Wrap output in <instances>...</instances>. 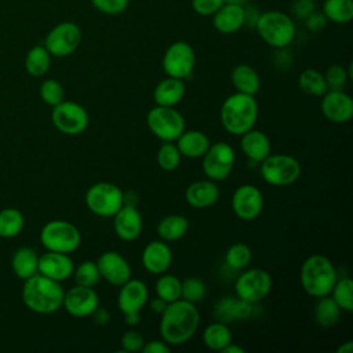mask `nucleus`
Returning <instances> with one entry per match:
<instances>
[{"instance_id": "obj_38", "label": "nucleus", "mask_w": 353, "mask_h": 353, "mask_svg": "<svg viewBox=\"0 0 353 353\" xmlns=\"http://www.w3.org/2000/svg\"><path fill=\"white\" fill-rule=\"evenodd\" d=\"M160 277L156 281L154 285V291L156 295L160 296L161 299H164L167 303H171L176 299L181 298V280L174 276V274H168V273H161L159 274Z\"/></svg>"}, {"instance_id": "obj_43", "label": "nucleus", "mask_w": 353, "mask_h": 353, "mask_svg": "<svg viewBox=\"0 0 353 353\" xmlns=\"http://www.w3.org/2000/svg\"><path fill=\"white\" fill-rule=\"evenodd\" d=\"M41 101L48 106H55L65 99V90L55 79H46L39 88Z\"/></svg>"}, {"instance_id": "obj_31", "label": "nucleus", "mask_w": 353, "mask_h": 353, "mask_svg": "<svg viewBox=\"0 0 353 353\" xmlns=\"http://www.w3.org/2000/svg\"><path fill=\"white\" fill-rule=\"evenodd\" d=\"M233 341L232 331L226 323L214 321L203 331V342L210 350L221 352Z\"/></svg>"}, {"instance_id": "obj_23", "label": "nucleus", "mask_w": 353, "mask_h": 353, "mask_svg": "<svg viewBox=\"0 0 353 353\" xmlns=\"http://www.w3.org/2000/svg\"><path fill=\"white\" fill-rule=\"evenodd\" d=\"M212 25L222 34H232L244 26V6L223 3L212 14Z\"/></svg>"}, {"instance_id": "obj_37", "label": "nucleus", "mask_w": 353, "mask_h": 353, "mask_svg": "<svg viewBox=\"0 0 353 353\" xmlns=\"http://www.w3.org/2000/svg\"><path fill=\"white\" fill-rule=\"evenodd\" d=\"M330 296L335 301L342 312L350 313L353 310V280L350 277L336 279Z\"/></svg>"}, {"instance_id": "obj_9", "label": "nucleus", "mask_w": 353, "mask_h": 353, "mask_svg": "<svg viewBox=\"0 0 353 353\" xmlns=\"http://www.w3.org/2000/svg\"><path fill=\"white\" fill-rule=\"evenodd\" d=\"M146 123L152 134L163 142H175L185 130V119L174 106L156 105L148 112Z\"/></svg>"}, {"instance_id": "obj_47", "label": "nucleus", "mask_w": 353, "mask_h": 353, "mask_svg": "<svg viewBox=\"0 0 353 353\" xmlns=\"http://www.w3.org/2000/svg\"><path fill=\"white\" fill-rule=\"evenodd\" d=\"M143 343H145L143 335H142L141 332H138V331H134V330L125 331V332L121 335V339H120L121 349H123L124 352H128V353L141 352Z\"/></svg>"}, {"instance_id": "obj_8", "label": "nucleus", "mask_w": 353, "mask_h": 353, "mask_svg": "<svg viewBox=\"0 0 353 353\" xmlns=\"http://www.w3.org/2000/svg\"><path fill=\"white\" fill-rule=\"evenodd\" d=\"M87 208L102 218L113 216L124 204L121 189L110 182H97L85 192Z\"/></svg>"}, {"instance_id": "obj_1", "label": "nucleus", "mask_w": 353, "mask_h": 353, "mask_svg": "<svg viewBox=\"0 0 353 353\" xmlns=\"http://www.w3.org/2000/svg\"><path fill=\"white\" fill-rule=\"evenodd\" d=\"M199 324L200 313L196 305L179 298L168 303L161 313L159 331L165 343L179 346L192 339Z\"/></svg>"}, {"instance_id": "obj_24", "label": "nucleus", "mask_w": 353, "mask_h": 353, "mask_svg": "<svg viewBox=\"0 0 353 353\" xmlns=\"http://www.w3.org/2000/svg\"><path fill=\"white\" fill-rule=\"evenodd\" d=\"M219 199V188L211 179L192 182L185 190V200L193 208H207L214 205Z\"/></svg>"}, {"instance_id": "obj_44", "label": "nucleus", "mask_w": 353, "mask_h": 353, "mask_svg": "<svg viewBox=\"0 0 353 353\" xmlns=\"http://www.w3.org/2000/svg\"><path fill=\"white\" fill-rule=\"evenodd\" d=\"M324 79L328 85V90H342V87L349 80L347 69L338 63L331 65L327 68V70L324 73Z\"/></svg>"}, {"instance_id": "obj_59", "label": "nucleus", "mask_w": 353, "mask_h": 353, "mask_svg": "<svg viewBox=\"0 0 353 353\" xmlns=\"http://www.w3.org/2000/svg\"><path fill=\"white\" fill-rule=\"evenodd\" d=\"M225 3H234V4H244L245 0H225Z\"/></svg>"}, {"instance_id": "obj_13", "label": "nucleus", "mask_w": 353, "mask_h": 353, "mask_svg": "<svg viewBox=\"0 0 353 353\" xmlns=\"http://www.w3.org/2000/svg\"><path fill=\"white\" fill-rule=\"evenodd\" d=\"M161 63L167 76L185 80L192 76L196 65L194 50L186 41H174L167 47Z\"/></svg>"}, {"instance_id": "obj_28", "label": "nucleus", "mask_w": 353, "mask_h": 353, "mask_svg": "<svg viewBox=\"0 0 353 353\" xmlns=\"http://www.w3.org/2000/svg\"><path fill=\"white\" fill-rule=\"evenodd\" d=\"M230 80L237 92L248 95H255L261 87V80L256 70L247 63L236 65L232 69Z\"/></svg>"}, {"instance_id": "obj_41", "label": "nucleus", "mask_w": 353, "mask_h": 353, "mask_svg": "<svg viewBox=\"0 0 353 353\" xmlns=\"http://www.w3.org/2000/svg\"><path fill=\"white\" fill-rule=\"evenodd\" d=\"M74 281L77 285H84V287H94L99 280L101 274L97 266V262L94 261H83L73 269Z\"/></svg>"}, {"instance_id": "obj_25", "label": "nucleus", "mask_w": 353, "mask_h": 353, "mask_svg": "<svg viewBox=\"0 0 353 353\" xmlns=\"http://www.w3.org/2000/svg\"><path fill=\"white\" fill-rule=\"evenodd\" d=\"M240 137V148L250 161L261 163L270 154V141L265 132L251 128Z\"/></svg>"}, {"instance_id": "obj_15", "label": "nucleus", "mask_w": 353, "mask_h": 353, "mask_svg": "<svg viewBox=\"0 0 353 353\" xmlns=\"http://www.w3.org/2000/svg\"><path fill=\"white\" fill-rule=\"evenodd\" d=\"M232 210L239 219L254 221L263 210L262 192L251 183L240 185L232 196Z\"/></svg>"}, {"instance_id": "obj_22", "label": "nucleus", "mask_w": 353, "mask_h": 353, "mask_svg": "<svg viewBox=\"0 0 353 353\" xmlns=\"http://www.w3.org/2000/svg\"><path fill=\"white\" fill-rule=\"evenodd\" d=\"M142 266L152 274L165 273L172 263V251L164 240H152L142 250Z\"/></svg>"}, {"instance_id": "obj_18", "label": "nucleus", "mask_w": 353, "mask_h": 353, "mask_svg": "<svg viewBox=\"0 0 353 353\" xmlns=\"http://www.w3.org/2000/svg\"><path fill=\"white\" fill-rule=\"evenodd\" d=\"M101 279L112 285L120 287L131 279L132 270L127 259L117 251H105L97 259Z\"/></svg>"}, {"instance_id": "obj_30", "label": "nucleus", "mask_w": 353, "mask_h": 353, "mask_svg": "<svg viewBox=\"0 0 353 353\" xmlns=\"http://www.w3.org/2000/svg\"><path fill=\"white\" fill-rule=\"evenodd\" d=\"M189 229V221L179 214H170L163 216L157 223V234L164 241H176L182 239Z\"/></svg>"}, {"instance_id": "obj_45", "label": "nucleus", "mask_w": 353, "mask_h": 353, "mask_svg": "<svg viewBox=\"0 0 353 353\" xmlns=\"http://www.w3.org/2000/svg\"><path fill=\"white\" fill-rule=\"evenodd\" d=\"M234 302H236V298L230 295L221 298L214 306L215 320L226 324L232 323L234 320Z\"/></svg>"}, {"instance_id": "obj_10", "label": "nucleus", "mask_w": 353, "mask_h": 353, "mask_svg": "<svg viewBox=\"0 0 353 353\" xmlns=\"http://www.w3.org/2000/svg\"><path fill=\"white\" fill-rule=\"evenodd\" d=\"M270 290L272 277L261 268H252L241 272L234 281L236 296L251 303H258L265 299Z\"/></svg>"}, {"instance_id": "obj_53", "label": "nucleus", "mask_w": 353, "mask_h": 353, "mask_svg": "<svg viewBox=\"0 0 353 353\" xmlns=\"http://www.w3.org/2000/svg\"><path fill=\"white\" fill-rule=\"evenodd\" d=\"M91 317H92V320H94V323H95L97 325H106V324L110 321V319H112L109 310H108L106 307H102V306H98V307L91 313Z\"/></svg>"}, {"instance_id": "obj_29", "label": "nucleus", "mask_w": 353, "mask_h": 353, "mask_svg": "<svg viewBox=\"0 0 353 353\" xmlns=\"http://www.w3.org/2000/svg\"><path fill=\"white\" fill-rule=\"evenodd\" d=\"M37 263L39 255L30 247H19L11 256V269L14 274L21 280H26L36 274Z\"/></svg>"}, {"instance_id": "obj_20", "label": "nucleus", "mask_w": 353, "mask_h": 353, "mask_svg": "<svg viewBox=\"0 0 353 353\" xmlns=\"http://www.w3.org/2000/svg\"><path fill=\"white\" fill-rule=\"evenodd\" d=\"M149 290L148 285L139 279H130L120 285L117 295V306L123 314L141 312L148 303Z\"/></svg>"}, {"instance_id": "obj_26", "label": "nucleus", "mask_w": 353, "mask_h": 353, "mask_svg": "<svg viewBox=\"0 0 353 353\" xmlns=\"http://www.w3.org/2000/svg\"><path fill=\"white\" fill-rule=\"evenodd\" d=\"M175 142L181 156L189 159L201 157L211 145L210 138L199 130H183V132L175 139Z\"/></svg>"}, {"instance_id": "obj_35", "label": "nucleus", "mask_w": 353, "mask_h": 353, "mask_svg": "<svg viewBox=\"0 0 353 353\" xmlns=\"http://www.w3.org/2000/svg\"><path fill=\"white\" fill-rule=\"evenodd\" d=\"M321 11L328 22L347 23L353 19V0H324Z\"/></svg>"}, {"instance_id": "obj_39", "label": "nucleus", "mask_w": 353, "mask_h": 353, "mask_svg": "<svg viewBox=\"0 0 353 353\" xmlns=\"http://www.w3.org/2000/svg\"><path fill=\"white\" fill-rule=\"evenodd\" d=\"M252 259L251 248L245 243H234L232 244L225 254V263L234 270L245 269Z\"/></svg>"}, {"instance_id": "obj_6", "label": "nucleus", "mask_w": 353, "mask_h": 353, "mask_svg": "<svg viewBox=\"0 0 353 353\" xmlns=\"http://www.w3.org/2000/svg\"><path fill=\"white\" fill-rule=\"evenodd\" d=\"M40 243L47 251L70 254L80 247L81 234L73 223L63 219H52L41 228Z\"/></svg>"}, {"instance_id": "obj_54", "label": "nucleus", "mask_w": 353, "mask_h": 353, "mask_svg": "<svg viewBox=\"0 0 353 353\" xmlns=\"http://www.w3.org/2000/svg\"><path fill=\"white\" fill-rule=\"evenodd\" d=\"M259 15H261V12L255 7H244V25L255 29Z\"/></svg>"}, {"instance_id": "obj_40", "label": "nucleus", "mask_w": 353, "mask_h": 353, "mask_svg": "<svg viewBox=\"0 0 353 353\" xmlns=\"http://www.w3.org/2000/svg\"><path fill=\"white\" fill-rule=\"evenodd\" d=\"M205 294L207 285L201 279L192 276L181 281V299L196 305L205 298Z\"/></svg>"}, {"instance_id": "obj_34", "label": "nucleus", "mask_w": 353, "mask_h": 353, "mask_svg": "<svg viewBox=\"0 0 353 353\" xmlns=\"http://www.w3.org/2000/svg\"><path fill=\"white\" fill-rule=\"evenodd\" d=\"M25 226L23 214L14 207H6L0 210V237L14 239Z\"/></svg>"}, {"instance_id": "obj_32", "label": "nucleus", "mask_w": 353, "mask_h": 353, "mask_svg": "<svg viewBox=\"0 0 353 353\" xmlns=\"http://www.w3.org/2000/svg\"><path fill=\"white\" fill-rule=\"evenodd\" d=\"M341 307L335 303V301L330 296H320L317 298L313 309L314 321L321 327H332L339 321L341 317Z\"/></svg>"}, {"instance_id": "obj_21", "label": "nucleus", "mask_w": 353, "mask_h": 353, "mask_svg": "<svg viewBox=\"0 0 353 353\" xmlns=\"http://www.w3.org/2000/svg\"><path fill=\"white\" fill-rule=\"evenodd\" d=\"M143 228L141 212L135 205L123 204L113 215V229L117 237L123 241H134L139 237Z\"/></svg>"}, {"instance_id": "obj_36", "label": "nucleus", "mask_w": 353, "mask_h": 353, "mask_svg": "<svg viewBox=\"0 0 353 353\" xmlns=\"http://www.w3.org/2000/svg\"><path fill=\"white\" fill-rule=\"evenodd\" d=\"M298 85L305 94L312 97H323L328 91L324 74L312 68H307L301 72L298 77Z\"/></svg>"}, {"instance_id": "obj_42", "label": "nucleus", "mask_w": 353, "mask_h": 353, "mask_svg": "<svg viewBox=\"0 0 353 353\" xmlns=\"http://www.w3.org/2000/svg\"><path fill=\"white\" fill-rule=\"evenodd\" d=\"M181 153L174 142H164L157 150V164L164 171H174L181 163Z\"/></svg>"}, {"instance_id": "obj_58", "label": "nucleus", "mask_w": 353, "mask_h": 353, "mask_svg": "<svg viewBox=\"0 0 353 353\" xmlns=\"http://www.w3.org/2000/svg\"><path fill=\"white\" fill-rule=\"evenodd\" d=\"M352 350H353V342L346 341L336 349V353H352Z\"/></svg>"}, {"instance_id": "obj_11", "label": "nucleus", "mask_w": 353, "mask_h": 353, "mask_svg": "<svg viewBox=\"0 0 353 353\" xmlns=\"http://www.w3.org/2000/svg\"><path fill=\"white\" fill-rule=\"evenodd\" d=\"M51 121L54 127L65 135H79L88 127V112L84 106L72 101H62L52 106Z\"/></svg>"}, {"instance_id": "obj_4", "label": "nucleus", "mask_w": 353, "mask_h": 353, "mask_svg": "<svg viewBox=\"0 0 353 353\" xmlns=\"http://www.w3.org/2000/svg\"><path fill=\"white\" fill-rule=\"evenodd\" d=\"M336 279L334 263L321 254L307 256L301 266V285L303 291L313 298L330 295Z\"/></svg>"}, {"instance_id": "obj_33", "label": "nucleus", "mask_w": 353, "mask_h": 353, "mask_svg": "<svg viewBox=\"0 0 353 353\" xmlns=\"http://www.w3.org/2000/svg\"><path fill=\"white\" fill-rule=\"evenodd\" d=\"M51 65V55L44 46H33L25 57V70L32 77L44 76Z\"/></svg>"}, {"instance_id": "obj_60", "label": "nucleus", "mask_w": 353, "mask_h": 353, "mask_svg": "<svg viewBox=\"0 0 353 353\" xmlns=\"http://www.w3.org/2000/svg\"><path fill=\"white\" fill-rule=\"evenodd\" d=\"M313 1H316V0H313Z\"/></svg>"}, {"instance_id": "obj_16", "label": "nucleus", "mask_w": 353, "mask_h": 353, "mask_svg": "<svg viewBox=\"0 0 353 353\" xmlns=\"http://www.w3.org/2000/svg\"><path fill=\"white\" fill-rule=\"evenodd\" d=\"M99 306V296L92 287L76 285L63 295L62 307L73 317H88Z\"/></svg>"}, {"instance_id": "obj_50", "label": "nucleus", "mask_w": 353, "mask_h": 353, "mask_svg": "<svg viewBox=\"0 0 353 353\" xmlns=\"http://www.w3.org/2000/svg\"><path fill=\"white\" fill-rule=\"evenodd\" d=\"M316 10V1L313 0H295L292 4V15L298 19H305L309 14Z\"/></svg>"}, {"instance_id": "obj_3", "label": "nucleus", "mask_w": 353, "mask_h": 353, "mask_svg": "<svg viewBox=\"0 0 353 353\" xmlns=\"http://www.w3.org/2000/svg\"><path fill=\"white\" fill-rule=\"evenodd\" d=\"M219 117L222 127L229 134L240 137L254 128L258 119V103L254 95L236 91L223 101Z\"/></svg>"}, {"instance_id": "obj_7", "label": "nucleus", "mask_w": 353, "mask_h": 353, "mask_svg": "<svg viewBox=\"0 0 353 353\" xmlns=\"http://www.w3.org/2000/svg\"><path fill=\"white\" fill-rule=\"evenodd\" d=\"M261 176L272 186H288L301 176V164L291 156L284 153L269 154L261 161Z\"/></svg>"}, {"instance_id": "obj_27", "label": "nucleus", "mask_w": 353, "mask_h": 353, "mask_svg": "<svg viewBox=\"0 0 353 353\" xmlns=\"http://www.w3.org/2000/svg\"><path fill=\"white\" fill-rule=\"evenodd\" d=\"M185 83L181 79L165 77L153 90V101L159 106H175L185 95Z\"/></svg>"}, {"instance_id": "obj_48", "label": "nucleus", "mask_w": 353, "mask_h": 353, "mask_svg": "<svg viewBox=\"0 0 353 353\" xmlns=\"http://www.w3.org/2000/svg\"><path fill=\"white\" fill-rule=\"evenodd\" d=\"M223 3L225 0H192V8L201 17H212Z\"/></svg>"}, {"instance_id": "obj_51", "label": "nucleus", "mask_w": 353, "mask_h": 353, "mask_svg": "<svg viewBox=\"0 0 353 353\" xmlns=\"http://www.w3.org/2000/svg\"><path fill=\"white\" fill-rule=\"evenodd\" d=\"M252 305L251 302L239 299L236 296L234 302V320H247L252 314Z\"/></svg>"}, {"instance_id": "obj_2", "label": "nucleus", "mask_w": 353, "mask_h": 353, "mask_svg": "<svg viewBox=\"0 0 353 353\" xmlns=\"http://www.w3.org/2000/svg\"><path fill=\"white\" fill-rule=\"evenodd\" d=\"M65 291L61 283L51 280L40 273L23 280L22 302L37 314H51L62 307Z\"/></svg>"}, {"instance_id": "obj_56", "label": "nucleus", "mask_w": 353, "mask_h": 353, "mask_svg": "<svg viewBox=\"0 0 353 353\" xmlns=\"http://www.w3.org/2000/svg\"><path fill=\"white\" fill-rule=\"evenodd\" d=\"M125 324L130 327H135L141 323V313L139 312H132V313H125L124 314Z\"/></svg>"}, {"instance_id": "obj_17", "label": "nucleus", "mask_w": 353, "mask_h": 353, "mask_svg": "<svg viewBox=\"0 0 353 353\" xmlns=\"http://www.w3.org/2000/svg\"><path fill=\"white\" fill-rule=\"evenodd\" d=\"M321 112L327 120L343 124L353 117V99L342 90H328L321 97Z\"/></svg>"}, {"instance_id": "obj_57", "label": "nucleus", "mask_w": 353, "mask_h": 353, "mask_svg": "<svg viewBox=\"0 0 353 353\" xmlns=\"http://www.w3.org/2000/svg\"><path fill=\"white\" fill-rule=\"evenodd\" d=\"M222 353H245V349L239 346V345H234L233 342H230L229 345H226L222 350Z\"/></svg>"}, {"instance_id": "obj_12", "label": "nucleus", "mask_w": 353, "mask_h": 353, "mask_svg": "<svg viewBox=\"0 0 353 353\" xmlns=\"http://www.w3.org/2000/svg\"><path fill=\"white\" fill-rule=\"evenodd\" d=\"M203 161V172L204 175L214 181H223L226 179L234 165V150L233 148L226 142H215L211 143L207 149V152L201 156Z\"/></svg>"}, {"instance_id": "obj_55", "label": "nucleus", "mask_w": 353, "mask_h": 353, "mask_svg": "<svg viewBox=\"0 0 353 353\" xmlns=\"http://www.w3.org/2000/svg\"><path fill=\"white\" fill-rule=\"evenodd\" d=\"M167 302L164 301V299H161L160 296H157L156 295V298H152L150 301H149V306H150V309H152V312L153 313H157V314H161L163 312H164V309L167 307Z\"/></svg>"}, {"instance_id": "obj_49", "label": "nucleus", "mask_w": 353, "mask_h": 353, "mask_svg": "<svg viewBox=\"0 0 353 353\" xmlns=\"http://www.w3.org/2000/svg\"><path fill=\"white\" fill-rule=\"evenodd\" d=\"M305 26L307 30L313 32V33H319L321 30L325 29L327 23H328V19L327 17L323 14V11H319V10H314L312 14H309L305 19Z\"/></svg>"}, {"instance_id": "obj_52", "label": "nucleus", "mask_w": 353, "mask_h": 353, "mask_svg": "<svg viewBox=\"0 0 353 353\" xmlns=\"http://www.w3.org/2000/svg\"><path fill=\"white\" fill-rule=\"evenodd\" d=\"M143 353H170L171 346L165 343L163 339H153L149 342H145L142 346Z\"/></svg>"}, {"instance_id": "obj_5", "label": "nucleus", "mask_w": 353, "mask_h": 353, "mask_svg": "<svg viewBox=\"0 0 353 353\" xmlns=\"http://www.w3.org/2000/svg\"><path fill=\"white\" fill-rule=\"evenodd\" d=\"M255 29L259 37L273 48H287L295 39L294 19L283 11L269 10L261 12Z\"/></svg>"}, {"instance_id": "obj_14", "label": "nucleus", "mask_w": 353, "mask_h": 353, "mask_svg": "<svg viewBox=\"0 0 353 353\" xmlns=\"http://www.w3.org/2000/svg\"><path fill=\"white\" fill-rule=\"evenodd\" d=\"M81 41V30L77 23L65 21L55 25L44 39V47L51 57L63 58L73 54Z\"/></svg>"}, {"instance_id": "obj_46", "label": "nucleus", "mask_w": 353, "mask_h": 353, "mask_svg": "<svg viewBox=\"0 0 353 353\" xmlns=\"http://www.w3.org/2000/svg\"><path fill=\"white\" fill-rule=\"evenodd\" d=\"M130 0H91L94 8L106 15H117L125 11Z\"/></svg>"}, {"instance_id": "obj_19", "label": "nucleus", "mask_w": 353, "mask_h": 353, "mask_svg": "<svg viewBox=\"0 0 353 353\" xmlns=\"http://www.w3.org/2000/svg\"><path fill=\"white\" fill-rule=\"evenodd\" d=\"M74 263L69 254L57 252V251H46L39 255L37 273L55 280L58 283L68 280L73 274Z\"/></svg>"}]
</instances>
